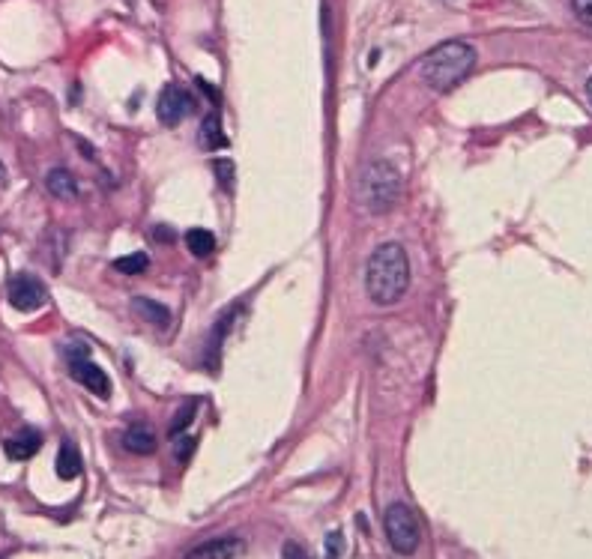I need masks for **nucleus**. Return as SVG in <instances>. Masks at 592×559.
I'll return each instance as SVG.
<instances>
[{"mask_svg":"<svg viewBox=\"0 0 592 559\" xmlns=\"http://www.w3.org/2000/svg\"><path fill=\"white\" fill-rule=\"evenodd\" d=\"M410 284V261L398 243H383L365 267V290L374 305H395Z\"/></svg>","mask_w":592,"mask_h":559,"instance_id":"obj_1","label":"nucleus"},{"mask_svg":"<svg viewBox=\"0 0 592 559\" xmlns=\"http://www.w3.org/2000/svg\"><path fill=\"white\" fill-rule=\"evenodd\" d=\"M476 66V48L467 45V42H443L437 48H431L425 57H422V81L437 90V93H446L452 87H458Z\"/></svg>","mask_w":592,"mask_h":559,"instance_id":"obj_2","label":"nucleus"},{"mask_svg":"<svg viewBox=\"0 0 592 559\" xmlns=\"http://www.w3.org/2000/svg\"><path fill=\"white\" fill-rule=\"evenodd\" d=\"M359 198L371 213H389L401 198V174L383 159L368 162L359 177Z\"/></svg>","mask_w":592,"mask_h":559,"instance_id":"obj_3","label":"nucleus"},{"mask_svg":"<svg viewBox=\"0 0 592 559\" xmlns=\"http://www.w3.org/2000/svg\"><path fill=\"white\" fill-rule=\"evenodd\" d=\"M383 527H386V539L392 545L395 554L401 557H413L419 551L422 542V530H419V518L407 503H392L383 515Z\"/></svg>","mask_w":592,"mask_h":559,"instance_id":"obj_4","label":"nucleus"},{"mask_svg":"<svg viewBox=\"0 0 592 559\" xmlns=\"http://www.w3.org/2000/svg\"><path fill=\"white\" fill-rule=\"evenodd\" d=\"M69 374L75 377L78 386H84L87 392L99 395V398H108L111 395V377L84 353V350H69Z\"/></svg>","mask_w":592,"mask_h":559,"instance_id":"obj_5","label":"nucleus"},{"mask_svg":"<svg viewBox=\"0 0 592 559\" xmlns=\"http://www.w3.org/2000/svg\"><path fill=\"white\" fill-rule=\"evenodd\" d=\"M192 111H195V96L180 84H168L156 99V117H159L162 126H177Z\"/></svg>","mask_w":592,"mask_h":559,"instance_id":"obj_6","label":"nucleus"},{"mask_svg":"<svg viewBox=\"0 0 592 559\" xmlns=\"http://www.w3.org/2000/svg\"><path fill=\"white\" fill-rule=\"evenodd\" d=\"M6 296H9V305L18 308V311H36V308H42L45 299H48L45 287L33 279V276H27V273H18V276L9 279Z\"/></svg>","mask_w":592,"mask_h":559,"instance_id":"obj_7","label":"nucleus"},{"mask_svg":"<svg viewBox=\"0 0 592 559\" xmlns=\"http://www.w3.org/2000/svg\"><path fill=\"white\" fill-rule=\"evenodd\" d=\"M243 554H246V542L237 536H225V539L198 545L186 559H243Z\"/></svg>","mask_w":592,"mask_h":559,"instance_id":"obj_8","label":"nucleus"},{"mask_svg":"<svg viewBox=\"0 0 592 559\" xmlns=\"http://www.w3.org/2000/svg\"><path fill=\"white\" fill-rule=\"evenodd\" d=\"M39 446H42V434L39 431H33V428H21L15 437H9L6 440V455L12 458V461H30L36 452H39Z\"/></svg>","mask_w":592,"mask_h":559,"instance_id":"obj_9","label":"nucleus"},{"mask_svg":"<svg viewBox=\"0 0 592 559\" xmlns=\"http://www.w3.org/2000/svg\"><path fill=\"white\" fill-rule=\"evenodd\" d=\"M45 186H48V192L54 195V198H60V201H75L78 198V180L66 171V168H54L48 177H45Z\"/></svg>","mask_w":592,"mask_h":559,"instance_id":"obj_10","label":"nucleus"},{"mask_svg":"<svg viewBox=\"0 0 592 559\" xmlns=\"http://www.w3.org/2000/svg\"><path fill=\"white\" fill-rule=\"evenodd\" d=\"M57 476L63 482H72V479L81 476V452L72 440H66L57 452Z\"/></svg>","mask_w":592,"mask_h":559,"instance_id":"obj_11","label":"nucleus"},{"mask_svg":"<svg viewBox=\"0 0 592 559\" xmlns=\"http://www.w3.org/2000/svg\"><path fill=\"white\" fill-rule=\"evenodd\" d=\"M123 446L135 455H153L156 449V434L147 428V425H132L126 434H123Z\"/></svg>","mask_w":592,"mask_h":559,"instance_id":"obj_12","label":"nucleus"},{"mask_svg":"<svg viewBox=\"0 0 592 559\" xmlns=\"http://www.w3.org/2000/svg\"><path fill=\"white\" fill-rule=\"evenodd\" d=\"M201 147H207V150L228 147V135H225V129H222L219 114H207V117H204V123H201Z\"/></svg>","mask_w":592,"mask_h":559,"instance_id":"obj_13","label":"nucleus"},{"mask_svg":"<svg viewBox=\"0 0 592 559\" xmlns=\"http://www.w3.org/2000/svg\"><path fill=\"white\" fill-rule=\"evenodd\" d=\"M135 311L144 317V320H150L153 326H159V329H165L168 323H171V311L162 305V302H153V299H144V296H138L135 302Z\"/></svg>","mask_w":592,"mask_h":559,"instance_id":"obj_14","label":"nucleus"},{"mask_svg":"<svg viewBox=\"0 0 592 559\" xmlns=\"http://www.w3.org/2000/svg\"><path fill=\"white\" fill-rule=\"evenodd\" d=\"M186 249H189L195 258H207V255H213V249H216V234L207 231V228H192V231L186 234Z\"/></svg>","mask_w":592,"mask_h":559,"instance_id":"obj_15","label":"nucleus"},{"mask_svg":"<svg viewBox=\"0 0 592 559\" xmlns=\"http://www.w3.org/2000/svg\"><path fill=\"white\" fill-rule=\"evenodd\" d=\"M147 255L144 252H135V255H126V258H117L114 261V270L117 273H123V276H138V273H144L147 270Z\"/></svg>","mask_w":592,"mask_h":559,"instance_id":"obj_16","label":"nucleus"},{"mask_svg":"<svg viewBox=\"0 0 592 559\" xmlns=\"http://www.w3.org/2000/svg\"><path fill=\"white\" fill-rule=\"evenodd\" d=\"M213 174H216V180H219V186H222L225 192L234 189V162H231V159H216V162H213Z\"/></svg>","mask_w":592,"mask_h":559,"instance_id":"obj_17","label":"nucleus"},{"mask_svg":"<svg viewBox=\"0 0 592 559\" xmlns=\"http://www.w3.org/2000/svg\"><path fill=\"white\" fill-rule=\"evenodd\" d=\"M572 9L587 27H592V0H572Z\"/></svg>","mask_w":592,"mask_h":559,"instance_id":"obj_18","label":"nucleus"},{"mask_svg":"<svg viewBox=\"0 0 592 559\" xmlns=\"http://www.w3.org/2000/svg\"><path fill=\"white\" fill-rule=\"evenodd\" d=\"M192 416H195V404H189V407H186V413H180V416L174 419V425H171V437H177V434L189 425V419H192Z\"/></svg>","mask_w":592,"mask_h":559,"instance_id":"obj_19","label":"nucleus"},{"mask_svg":"<svg viewBox=\"0 0 592 559\" xmlns=\"http://www.w3.org/2000/svg\"><path fill=\"white\" fill-rule=\"evenodd\" d=\"M282 559H311V554L302 548V545H296V542H288L285 548H282Z\"/></svg>","mask_w":592,"mask_h":559,"instance_id":"obj_20","label":"nucleus"},{"mask_svg":"<svg viewBox=\"0 0 592 559\" xmlns=\"http://www.w3.org/2000/svg\"><path fill=\"white\" fill-rule=\"evenodd\" d=\"M326 551H329V557L326 559H338V551H341V533H329V539H326Z\"/></svg>","mask_w":592,"mask_h":559,"instance_id":"obj_21","label":"nucleus"},{"mask_svg":"<svg viewBox=\"0 0 592 559\" xmlns=\"http://www.w3.org/2000/svg\"><path fill=\"white\" fill-rule=\"evenodd\" d=\"M587 93H590V102H592V78H590V84H587Z\"/></svg>","mask_w":592,"mask_h":559,"instance_id":"obj_22","label":"nucleus"},{"mask_svg":"<svg viewBox=\"0 0 592 559\" xmlns=\"http://www.w3.org/2000/svg\"><path fill=\"white\" fill-rule=\"evenodd\" d=\"M0 174H3V171H0Z\"/></svg>","mask_w":592,"mask_h":559,"instance_id":"obj_23","label":"nucleus"}]
</instances>
